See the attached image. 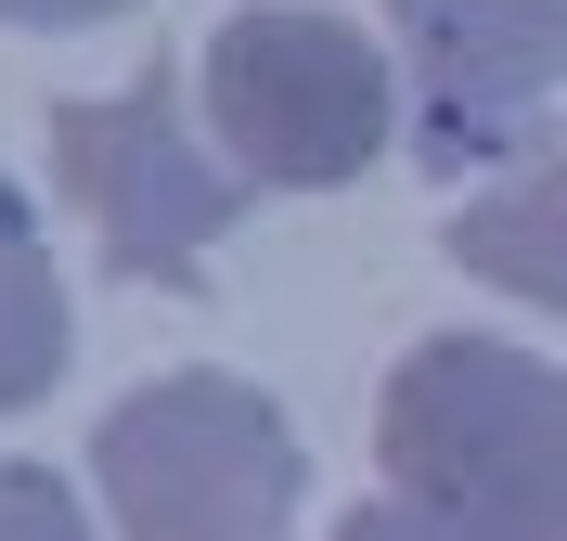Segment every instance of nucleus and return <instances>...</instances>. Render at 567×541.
I'll return each mask as SVG.
<instances>
[{
  "label": "nucleus",
  "instance_id": "obj_7",
  "mask_svg": "<svg viewBox=\"0 0 567 541\" xmlns=\"http://www.w3.org/2000/svg\"><path fill=\"white\" fill-rule=\"evenodd\" d=\"M65 284H52V246H39L27 194L0 180V413H27L52 374H65Z\"/></svg>",
  "mask_w": 567,
  "mask_h": 541
},
{
  "label": "nucleus",
  "instance_id": "obj_1",
  "mask_svg": "<svg viewBox=\"0 0 567 541\" xmlns=\"http://www.w3.org/2000/svg\"><path fill=\"white\" fill-rule=\"evenodd\" d=\"M388 477L477 541H567V374L516 335H425L388 374Z\"/></svg>",
  "mask_w": 567,
  "mask_h": 541
},
{
  "label": "nucleus",
  "instance_id": "obj_3",
  "mask_svg": "<svg viewBox=\"0 0 567 541\" xmlns=\"http://www.w3.org/2000/svg\"><path fill=\"white\" fill-rule=\"evenodd\" d=\"M400 116V65L361 27L310 13V0H271V13H233L207 39V143L233 155L271 194H336L388 155Z\"/></svg>",
  "mask_w": 567,
  "mask_h": 541
},
{
  "label": "nucleus",
  "instance_id": "obj_4",
  "mask_svg": "<svg viewBox=\"0 0 567 541\" xmlns=\"http://www.w3.org/2000/svg\"><path fill=\"white\" fill-rule=\"evenodd\" d=\"M52 168L91 207L104 258L130 284H194V258L246 219L258 180L194 129L181 77H130V91H91V104H52Z\"/></svg>",
  "mask_w": 567,
  "mask_h": 541
},
{
  "label": "nucleus",
  "instance_id": "obj_6",
  "mask_svg": "<svg viewBox=\"0 0 567 541\" xmlns=\"http://www.w3.org/2000/svg\"><path fill=\"white\" fill-rule=\"evenodd\" d=\"M452 271L529 296V310H567V129H542V143L516 155V180H491V194L452 219Z\"/></svg>",
  "mask_w": 567,
  "mask_h": 541
},
{
  "label": "nucleus",
  "instance_id": "obj_9",
  "mask_svg": "<svg viewBox=\"0 0 567 541\" xmlns=\"http://www.w3.org/2000/svg\"><path fill=\"white\" fill-rule=\"evenodd\" d=\"M336 541H477V529H452V516H425V503H400V490H388V503H361Z\"/></svg>",
  "mask_w": 567,
  "mask_h": 541
},
{
  "label": "nucleus",
  "instance_id": "obj_5",
  "mask_svg": "<svg viewBox=\"0 0 567 541\" xmlns=\"http://www.w3.org/2000/svg\"><path fill=\"white\" fill-rule=\"evenodd\" d=\"M388 65L425 168H503L567 91V0H400Z\"/></svg>",
  "mask_w": 567,
  "mask_h": 541
},
{
  "label": "nucleus",
  "instance_id": "obj_10",
  "mask_svg": "<svg viewBox=\"0 0 567 541\" xmlns=\"http://www.w3.org/2000/svg\"><path fill=\"white\" fill-rule=\"evenodd\" d=\"M104 13H130V0H0V27H104Z\"/></svg>",
  "mask_w": 567,
  "mask_h": 541
},
{
  "label": "nucleus",
  "instance_id": "obj_8",
  "mask_svg": "<svg viewBox=\"0 0 567 541\" xmlns=\"http://www.w3.org/2000/svg\"><path fill=\"white\" fill-rule=\"evenodd\" d=\"M0 541H91V516L52 465H0Z\"/></svg>",
  "mask_w": 567,
  "mask_h": 541
},
{
  "label": "nucleus",
  "instance_id": "obj_2",
  "mask_svg": "<svg viewBox=\"0 0 567 541\" xmlns=\"http://www.w3.org/2000/svg\"><path fill=\"white\" fill-rule=\"evenodd\" d=\"M116 541H284L297 529V426L233 374H155L91 426Z\"/></svg>",
  "mask_w": 567,
  "mask_h": 541
}]
</instances>
